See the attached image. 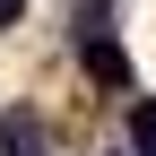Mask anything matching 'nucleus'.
<instances>
[{"label":"nucleus","instance_id":"3","mask_svg":"<svg viewBox=\"0 0 156 156\" xmlns=\"http://www.w3.org/2000/svg\"><path fill=\"white\" fill-rule=\"evenodd\" d=\"M130 156H156V95L130 104Z\"/></svg>","mask_w":156,"mask_h":156},{"label":"nucleus","instance_id":"2","mask_svg":"<svg viewBox=\"0 0 156 156\" xmlns=\"http://www.w3.org/2000/svg\"><path fill=\"white\" fill-rule=\"evenodd\" d=\"M0 156H44V122L35 113H0Z\"/></svg>","mask_w":156,"mask_h":156},{"label":"nucleus","instance_id":"1","mask_svg":"<svg viewBox=\"0 0 156 156\" xmlns=\"http://www.w3.org/2000/svg\"><path fill=\"white\" fill-rule=\"evenodd\" d=\"M78 61H87V78H104V87H130V61H122V44H113V35H87V44H78Z\"/></svg>","mask_w":156,"mask_h":156},{"label":"nucleus","instance_id":"4","mask_svg":"<svg viewBox=\"0 0 156 156\" xmlns=\"http://www.w3.org/2000/svg\"><path fill=\"white\" fill-rule=\"evenodd\" d=\"M17 17H26V0H0V26H17Z\"/></svg>","mask_w":156,"mask_h":156}]
</instances>
